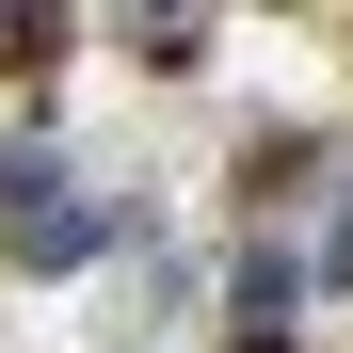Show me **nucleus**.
I'll list each match as a JSON object with an SVG mask.
<instances>
[{
	"label": "nucleus",
	"instance_id": "obj_1",
	"mask_svg": "<svg viewBox=\"0 0 353 353\" xmlns=\"http://www.w3.org/2000/svg\"><path fill=\"white\" fill-rule=\"evenodd\" d=\"M97 241H112V209H97V193H65V161H32V145L0 161V257L65 273V257H97Z\"/></svg>",
	"mask_w": 353,
	"mask_h": 353
},
{
	"label": "nucleus",
	"instance_id": "obj_2",
	"mask_svg": "<svg viewBox=\"0 0 353 353\" xmlns=\"http://www.w3.org/2000/svg\"><path fill=\"white\" fill-rule=\"evenodd\" d=\"M289 289H305V257L241 241V273H225V305H241V337H289Z\"/></svg>",
	"mask_w": 353,
	"mask_h": 353
},
{
	"label": "nucleus",
	"instance_id": "obj_3",
	"mask_svg": "<svg viewBox=\"0 0 353 353\" xmlns=\"http://www.w3.org/2000/svg\"><path fill=\"white\" fill-rule=\"evenodd\" d=\"M48 48H65V17L48 0H0V65H48Z\"/></svg>",
	"mask_w": 353,
	"mask_h": 353
},
{
	"label": "nucleus",
	"instance_id": "obj_4",
	"mask_svg": "<svg viewBox=\"0 0 353 353\" xmlns=\"http://www.w3.org/2000/svg\"><path fill=\"white\" fill-rule=\"evenodd\" d=\"M321 273H337V289H353V209H337V225H321Z\"/></svg>",
	"mask_w": 353,
	"mask_h": 353
},
{
	"label": "nucleus",
	"instance_id": "obj_5",
	"mask_svg": "<svg viewBox=\"0 0 353 353\" xmlns=\"http://www.w3.org/2000/svg\"><path fill=\"white\" fill-rule=\"evenodd\" d=\"M241 353H289V337H241Z\"/></svg>",
	"mask_w": 353,
	"mask_h": 353
}]
</instances>
